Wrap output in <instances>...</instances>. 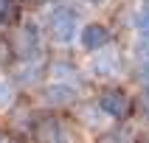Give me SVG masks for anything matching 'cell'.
Returning a JSON list of instances; mask_svg holds the SVG:
<instances>
[{"label":"cell","instance_id":"1","mask_svg":"<svg viewBox=\"0 0 149 143\" xmlns=\"http://www.w3.org/2000/svg\"><path fill=\"white\" fill-rule=\"evenodd\" d=\"M96 104H99L101 115L113 118V121H130L132 112H135V98L124 87H104V90L99 93Z\"/></svg>","mask_w":149,"mask_h":143},{"label":"cell","instance_id":"2","mask_svg":"<svg viewBox=\"0 0 149 143\" xmlns=\"http://www.w3.org/2000/svg\"><path fill=\"white\" fill-rule=\"evenodd\" d=\"M6 39H8V45H11L14 59H20V62H34V59H37V50H40V31H37L34 23L17 25L14 34L6 37Z\"/></svg>","mask_w":149,"mask_h":143},{"label":"cell","instance_id":"3","mask_svg":"<svg viewBox=\"0 0 149 143\" xmlns=\"http://www.w3.org/2000/svg\"><path fill=\"white\" fill-rule=\"evenodd\" d=\"M48 34H51L54 42L68 45V42L79 34V20H76V14L68 11V8H56V11L51 14V20H48Z\"/></svg>","mask_w":149,"mask_h":143},{"label":"cell","instance_id":"4","mask_svg":"<svg viewBox=\"0 0 149 143\" xmlns=\"http://www.w3.org/2000/svg\"><path fill=\"white\" fill-rule=\"evenodd\" d=\"M76 98H79V93H76L73 84L54 82V84H45V87H42V104H45V107L65 109V107H73Z\"/></svg>","mask_w":149,"mask_h":143},{"label":"cell","instance_id":"5","mask_svg":"<svg viewBox=\"0 0 149 143\" xmlns=\"http://www.w3.org/2000/svg\"><path fill=\"white\" fill-rule=\"evenodd\" d=\"M59 135H62V121L54 115H34L31 124V137L34 143H59Z\"/></svg>","mask_w":149,"mask_h":143},{"label":"cell","instance_id":"6","mask_svg":"<svg viewBox=\"0 0 149 143\" xmlns=\"http://www.w3.org/2000/svg\"><path fill=\"white\" fill-rule=\"evenodd\" d=\"M79 42H82L84 50H104L110 45V28L104 23H87L84 28H79Z\"/></svg>","mask_w":149,"mask_h":143},{"label":"cell","instance_id":"7","mask_svg":"<svg viewBox=\"0 0 149 143\" xmlns=\"http://www.w3.org/2000/svg\"><path fill=\"white\" fill-rule=\"evenodd\" d=\"M93 73L101 76V79L118 76V73H121V53L113 50V48L96 50V56H93Z\"/></svg>","mask_w":149,"mask_h":143},{"label":"cell","instance_id":"8","mask_svg":"<svg viewBox=\"0 0 149 143\" xmlns=\"http://www.w3.org/2000/svg\"><path fill=\"white\" fill-rule=\"evenodd\" d=\"M40 76H42L40 59H34V62H20V67H17V79H14V82L20 84V87H34V84H40Z\"/></svg>","mask_w":149,"mask_h":143},{"label":"cell","instance_id":"9","mask_svg":"<svg viewBox=\"0 0 149 143\" xmlns=\"http://www.w3.org/2000/svg\"><path fill=\"white\" fill-rule=\"evenodd\" d=\"M23 0H0V25H20Z\"/></svg>","mask_w":149,"mask_h":143},{"label":"cell","instance_id":"10","mask_svg":"<svg viewBox=\"0 0 149 143\" xmlns=\"http://www.w3.org/2000/svg\"><path fill=\"white\" fill-rule=\"evenodd\" d=\"M135 25H138L141 34H149V0H143L141 8L135 11Z\"/></svg>","mask_w":149,"mask_h":143},{"label":"cell","instance_id":"11","mask_svg":"<svg viewBox=\"0 0 149 143\" xmlns=\"http://www.w3.org/2000/svg\"><path fill=\"white\" fill-rule=\"evenodd\" d=\"M11 101H14V84L6 82V79H0V109L11 107Z\"/></svg>","mask_w":149,"mask_h":143},{"label":"cell","instance_id":"12","mask_svg":"<svg viewBox=\"0 0 149 143\" xmlns=\"http://www.w3.org/2000/svg\"><path fill=\"white\" fill-rule=\"evenodd\" d=\"M76 73V67H73V62H54L51 65V76H59V79H70V76Z\"/></svg>","mask_w":149,"mask_h":143},{"label":"cell","instance_id":"13","mask_svg":"<svg viewBox=\"0 0 149 143\" xmlns=\"http://www.w3.org/2000/svg\"><path fill=\"white\" fill-rule=\"evenodd\" d=\"M135 53L143 56V62H149V34H141V39L135 42Z\"/></svg>","mask_w":149,"mask_h":143},{"label":"cell","instance_id":"14","mask_svg":"<svg viewBox=\"0 0 149 143\" xmlns=\"http://www.w3.org/2000/svg\"><path fill=\"white\" fill-rule=\"evenodd\" d=\"M14 59V53H11V45H8L6 37H0V65H8Z\"/></svg>","mask_w":149,"mask_h":143},{"label":"cell","instance_id":"15","mask_svg":"<svg viewBox=\"0 0 149 143\" xmlns=\"http://www.w3.org/2000/svg\"><path fill=\"white\" fill-rule=\"evenodd\" d=\"M135 79H138V82H141L143 87L149 90V62H143V65L138 67V76H135Z\"/></svg>","mask_w":149,"mask_h":143},{"label":"cell","instance_id":"16","mask_svg":"<svg viewBox=\"0 0 149 143\" xmlns=\"http://www.w3.org/2000/svg\"><path fill=\"white\" fill-rule=\"evenodd\" d=\"M23 3H31V6H40V3H45V0H23Z\"/></svg>","mask_w":149,"mask_h":143},{"label":"cell","instance_id":"17","mask_svg":"<svg viewBox=\"0 0 149 143\" xmlns=\"http://www.w3.org/2000/svg\"><path fill=\"white\" fill-rule=\"evenodd\" d=\"M87 3H93V6H99V3H104V0H87Z\"/></svg>","mask_w":149,"mask_h":143},{"label":"cell","instance_id":"18","mask_svg":"<svg viewBox=\"0 0 149 143\" xmlns=\"http://www.w3.org/2000/svg\"><path fill=\"white\" fill-rule=\"evenodd\" d=\"M141 143H149V135H143V137H141Z\"/></svg>","mask_w":149,"mask_h":143}]
</instances>
